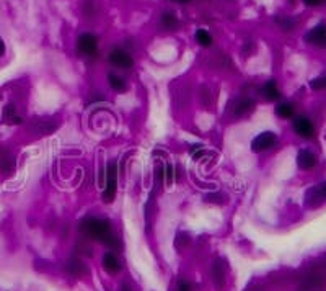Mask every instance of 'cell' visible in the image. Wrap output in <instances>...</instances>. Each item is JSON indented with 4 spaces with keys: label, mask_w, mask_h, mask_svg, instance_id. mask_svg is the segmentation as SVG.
I'll list each match as a JSON object with an SVG mask.
<instances>
[{
    "label": "cell",
    "mask_w": 326,
    "mask_h": 291,
    "mask_svg": "<svg viewBox=\"0 0 326 291\" xmlns=\"http://www.w3.org/2000/svg\"><path fill=\"white\" fill-rule=\"evenodd\" d=\"M108 84H109L111 88L116 90V92H124V90L127 88L126 80H124L122 77H119V75H116V74H108Z\"/></svg>",
    "instance_id": "4fadbf2b"
},
{
    "label": "cell",
    "mask_w": 326,
    "mask_h": 291,
    "mask_svg": "<svg viewBox=\"0 0 326 291\" xmlns=\"http://www.w3.org/2000/svg\"><path fill=\"white\" fill-rule=\"evenodd\" d=\"M294 131L302 137H313L315 126L307 116H297L294 120Z\"/></svg>",
    "instance_id": "52a82bcc"
},
{
    "label": "cell",
    "mask_w": 326,
    "mask_h": 291,
    "mask_svg": "<svg viewBox=\"0 0 326 291\" xmlns=\"http://www.w3.org/2000/svg\"><path fill=\"white\" fill-rule=\"evenodd\" d=\"M305 39L307 43L318 46V47H326V25H318L313 30H310L305 34Z\"/></svg>",
    "instance_id": "8992f818"
},
{
    "label": "cell",
    "mask_w": 326,
    "mask_h": 291,
    "mask_svg": "<svg viewBox=\"0 0 326 291\" xmlns=\"http://www.w3.org/2000/svg\"><path fill=\"white\" fill-rule=\"evenodd\" d=\"M77 51L82 56H95L98 53V38L93 33H83L77 39Z\"/></svg>",
    "instance_id": "3957f363"
},
{
    "label": "cell",
    "mask_w": 326,
    "mask_h": 291,
    "mask_svg": "<svg viewBox=\"0 0 326 291\" xmlns=\"http://www.w3.org/2000/svg\"><path fill=\"white\" fill-rule=\"evenodd\" d=\"M160 22H162V26H165L166 30H176L178 28V18L176 15L173 12H165L162 13V18H160Z\"/></svg>",
    "instance_id": "7c38bea8"
},
{
    "label": "cell",
    "mask_w": 326,
    "mask_h": 291,
    "mask_svg": "<svg viewBox=\"0 0 326 291\" xmlns=\"http://www.w3.org/2000/svg\"><path fill=\"white\" fill-rule=\"evenodd\" d=\"M254 107V102L251 99H243L237 103V107H235V115L237 116H243L246 115L248 112H251Z\"/></svg>",
    "instance_id": "9a60e30c"
},
{
    "label": "cell",
    "mask_w": 326,
    "mask_h": 291,
    "mask_svg": "<svg viewBox=\"0 0 326 291\" xmlns=\"http://www.w3.org/2000/svg\"><path fill=\"white\" fill-rule=\"evenodd\" d=\"M4 118L7 121H10V123H22L23 120L20 116L15 115V108H13V105H7L5 110H4Z\"/></svg>",
    "instance_id": "e0dca14e"
},
{
    "label": "cell",
    "mask_w": 326,
    "mask_h": 291,
    "mask_svg": "<svg viewBox=\"0 0 326 291\" xmlns=\"http://www.w3.org/2000/svg\"><path fill=\"white\" fill-rule=\"evenodd\" d=\"M122 291H131V289L127 286H122Z\"/></svg>",
    "instance_id": "484cf974"
},
{
    "label": "cell",
    "mask_w": 326,
    "mask_h": 291,
    "mask_svg": "<svg viewBox=\"0 0 326 291\" xmlns=\"http://www.w3.org/2000/svg\"><path fill=\"white\" fill-rule=\"evenodd\" d=\"M163 180L166 185H171L173 183V165L171 164H166V167L163 169Z\"/></svg>",
    "instance_id": "d6986e66"
},
{
    "label": "cell",
    "mask_w": 326,
    "mask_h": 291,
    "mask_svg": "<svg viewBox=\"0 0 326 291\" xmlns=\"http://www.w3.org/2000/svg\"><path fill=\"white\" fill-rule=\"evenodd\" d=\"M175 2H179V4H188L191 0H175Z\"/></svg>",
    "instance_id": "d4e9b609"
},
{
    "label": "cell",
    "mask_w": 326,
    "mask_h": 291,
    "mask_svg": "<svg viewBox=\"0 0 326 291\" xmlns=\"http://www.w3.org/2000/svg\"><path fill=\"white\" fill-rule=\"evenodd\" d=\"M297 164H299V167L303 169V170L313 169L315 165H316V156L313 154V152L303 149V151L299 152V157H297Z\"/></svg>",
    "instance_id": "ba28073f"
},
{
    "label": "cell",
    "mask_w": 326,
    "mask_h": 291,
    "mask_svg": "<svg viewBox=\"0 0 326 291\" xmlns=\"http://www.w3.org/2000/svg\"><path fill=\"white\" fill-rule=\"evenodd\" d=\"M263 95H265V99L269 100V102H274V100L279 99L281 92H279V88H277L274 80H269L268 84L263 87Z\"/></svg>",
    "instance_id": "8fae6325"
},
{
    "label": "cell",
    "mask_w": 326,
    "mask_h": 291,
    "mask_svg": "<svg viewBox=\"0 0 326 291\" xmlns=\"http://www.w3.org/2000/svg\"><path fill=\"white\" fill-rule=\"evenodd\" d=\"M80 231L92 237L95 240H101L105 242L108 239V235L111 234V226L106 219H100V218H87L82 221L80 224Z\"/></svg>",
    "instance_id": "6da1fadb"
},
{
    "label": "cell",
    "mask_w": 326,
    "mask_h": 291,
    "mask_svg": "<svg viewBox=\"0 0 326 291\" xmlns=\"http://www.w3.org/2000/svg\"><path fill=\"white\" fill-rule=\"evenodd\" d=\"M103 267H105L108 273L113 275V273H117L121 270V263L113 252H106L105 257H103Z\"/></svg>",
    "instance_id": "9c48e42d"
},
{
    "label": "cell",
    "mask_w": 326,
    "mask_h": 291,
    "mask_svg": "<svg viewBox=\"0 0 326 291\" xmlns=\"http://www.w3.org/2000/svg\"><path fill=\"white\" fill-rule=\"evenodd\" d=\"M276 115L281 116V118H292L294 116V105L292 103H279V105L276 107Z\"/></svg>",
    "instance_id": "2e32d148"
},
{
    "label": "cell",
    "mask_w": 326,
    "mask_h": 291,
    "mask_svg": "<svg viewBox=\"0 0 326 291\" xmlns=\"http://www.w3.org/2000/svg\"><path fill=\"white\" fill-rule=\"evenodd\" d=\"M277 23H279L284 30H292L294 28V20H290V18H277Z\"/></svg>",
    "instance_id": "ffe728a7"
},
{
    "label": "cell",
    "mask_w": 326,
    "mask_h": 291,
    "mask_svg": "<svg viewBox=\"0 0 326 291\" xmlns=\"http://www.w3.org/2000/svg\"><path fill=\"white\" fill-rule=\"evenodd\" d=\"M308 195H313V198H316V200H323V198H326V182H324V183H321L320 186H316V188L310 190Z\"/></svg>",
    "instance_id": "ac0fdd59"
},
{
    "label": "cell",
    "mask_w": 326,
    "mask_h": 291,
    "mask_svg": "<svg viewBox=\"0 0 326 291\" xmlns=\"http://www.w3.org/2000/svg\"><path fill=\"white\" fill-rule=\"evenodd\" d=\"M178 291H191V285H189V283H186V281H181V283H179Z\"/></svg>",
    "instance_id": "603a6c76"
},
{
    "label": "cell",
    "mask_w": 326,
    "mask_h": 291,
    "mask_svg": "<svg viewBox=\"0 0 326 291\" xmlns=\"http://www.w3.org/2000/svg\"><path fill=\"white\" fill-rule=\"evenodd\" d=\"M311 88H326V77H321V79H316L311 82Z\"/></svg>",
    "instance_id": "44dd1931"
},
{
    "label": "cell",
    "mask_w": 326,
    "mask_h": 291,
    "mask_svg": "<svg viewBox=\"0 0 326 291\" xmlns=\"http://www.w3.org/2000/svg\"><path fill=\"white\" fill-rule=\"evenodd\" d=\"M194 38H196V41H198V44L199 46H203V47H209V46H212V34L207 31V30H204V28H201V30H198L196 31V34H194Z\"/></svg>",
    "instance_id": "5bb4252c"
},
{
    "label": "cell",
    "mask_w": 326,
    "mask_h": 291,
    "mask_svg": "<svg viewBox=\"0 0 326 291\" xmlns=\"http://www.w3.org/2000/svg\"><path fill=\"white\" fill-rule=\"evenodd\" d=\"M5 54V44H4V41L0 39V58H2Z\"/></svg>",
    "instance_id": "cb8c5ba5"
},
{
    "label": "cell",
    "mask_w": 326,
    "mask_h": 291,
    "mask_svg": "<svg viewBox=\"0 0 326 291\" xmlns=\"http://www.w3.org/2000/svg\"><path fill=\"white\" fill-rule=\"evenodd\" d=\"M117 191V165L116 162H109L106 167V183L105 191H103V198L106 203H111L116 198Z\"/></svg>",
    "instance_id": "7a4b0ae2"
},
{
    "label": "cell",
    "mask_w": 326,
    "mask_h": 291,
    "mask_svg": "<svg viewBox=\"0 0 326 291\" xmlns=\"http://www.w3.org/2000/svg\"><path fill=\"white\" fill-rule=\"evenodd\" d=\"M212 275H214V281H216V285L219 288L224 286V283H225V267H224V263H222L220 260H216V263H214Z\"/></svg>",
    "instance_id": "30bf717a"
},
{
    "label": "cell",
    "mask_w": 326,
    "mask_h": 291,
    "mask_svg": "<svg viewBox=\"0 0 326 291\" xmlns=\"http://www.w3.org/2000/svg\"><path fill=\"white\" fill-rule=\"evenodd\" d=\"M276 142H277V136L274 133H271V131H265V133L256 136L251 141V151L253 152H263L269 148H273Z\"/></svg>",
    "instance_id": "5b68a950"
},
{
    "label": "cell",
    "mask_w": 326,
    "mask_h": 291,
    "mask_svg": "<svg viewBox=\"0 0 326 291\" xmlns=\"http://www.w3.org/2000/svg\"><path fill=\"white\" fill-rule=\"evenodd\" d=\"M108 61H109L111 66H114L117 69H122V71H127V69L134 67L133 56H131L127 51L121 50V47H114V50L109 53Z\"/></svg>",
    "instance_id": "277c9868"
},
{
    "label": "cell",
    "mask_w": 326,
    "mask_h": 291,
    "mask_svg": "<svg viewBox=\"0 0 326 291\" xmlns=\"http://www.w3.org/2000/svg\"><path fill=\"white\" fill-rule=\"evenodd\" d=\"M303 4L308 7H320L321 4H324V0H303Z\"/></svg>",
    "instance_id": "7402d4cb"
}]
</instances>
